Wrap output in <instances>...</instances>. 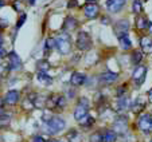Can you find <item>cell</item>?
Here are the masks:
<instances>
[{
    "mask_svg": "<svg viewBox=\"0 0 152 142\" xmlns=\"http://www.w3.org/2000/svg\"><path fill=\"white\" fill-rule=\"evenodd\" d=\"M4 55H6V50H3V49H0V58H3Z\"/></svg>",
    "mask_w": 152,
    "mask_h": 142,
    "instance_id": "f35d334b",
    "label": "cell"
},
{
    "mask_svg": "<svg viewBox=\"0 0 152 142\" xmlns=\"http://www.w3.org/2000/svg\"><path fill=\"white\" fill-rule=\"evenodd\" d=\"M148 26H149V22L145 19L144 16L139 15L137 19H136V27L139 30H148Z\"/></svg>",
    "mask_w": 152,
    "mask_h": 142,
    "instance_id": "44dd1931",
    "label": "cell"
},
{
    "mask_svg": "<svg viewBox=\"0 0 152 142\" xmlns=\"http://www.w3.org/2000/svg\"><path fill=\"white\" fill-rule=\"evenodd\" d=\"M129 30V22L128 20H118L117 23L115 24V34L117 35L118 38L123 36V35H126V32H128Z\"/></svg>",
    "mask_w": 152,
    "mask_h": 142,
    "instance_id": "30bf717a",
    "label": "cell"
},
{
    "mask_svg": "<svg viewBox=\"0 0 152 142\" xmlns=\"http://www.w3.org/2000/svg\"><path fill=\"white\" fill-rule=\"evenodd\" d=\"M4 4H6V1H4V0H0V8L4 7Z\"/></svg>",
    "mask_w": 152,
    "mask_h": 142,
    "instance_id": "ab89813d",
    "label": "cell"
},
{
    "mask_svg": "<svg viewBox=\"0 0 152 142\" xmlns=\"http://www.w3.org/2000/svg\"><path fill=\"white\" fill-rule=\"evenodd\" d=\"M32 142H46V141H45V138H43V137H40V135H35L34 138H32Z\"/></svg>",
    "mask_w": 152,
    "mask_h": 142,
    "instance_id": "e575fe53",
    "label": "cell"
},
{
    "mask_svg": "<svg viewBox=\"0 0 152 142\" xmlns=\"http://www.w3.org/2000/svg\"><path fill=\"white\" fill-rule=\"evenodd\" d=\"M141 59H143V52L139 51V50L133 51V54H132V63L133 64H139V63L141 62Z\"/></svg>",
    "mask_w": 152,
    "mask_h": 142,
    "instance_id": "83f0119b",
    "label": "cell"
},
{
    "mask_svg": "<svg viewBox=\"0 0 152 142\" xmlns=\"http://www.w3.org/2000/svg\"><path fill=\"white\" fill-rule=\"evenodd\" d=\"M67 142H81L82 141V137H81V134L78 133L77 130H70L69 133H67Z\"/></svg>",
    "mask_w": 152,
    "mask_h": 142,
    "instance_id": "7402d4cb",
    "label": "cell"
},
{
    "mask_svg": "<svg viewBox=\"0 0 152 142\" xmlns=\"http://www.w3.org/2000/svg\"><path fill=\"white\" fill-rule=\"evenodd\" d=\"M8 64L10 70H20L22 68V60L15 51H11L8 54Z\"/></svg>",
    "mask_w": 152,
    "mask_h": 142,
    "instance_id": "9c48e42d",
    "label": "cell"
},
{
    "mask_svg": "<svg viewBox=\"0 0 152 142\" xmlns=\"http://www.w3.org/2000/svg\"><path fill=\"white\" fill-rule=\"evenodd\" d=\"M88 1H90V3H93V1H94V0H88Z\"/></svg>",
    "mask_w": 152,
    "mask_h": 142,
    "instance_id": "ee69618b",
    "label": "cell"
},
{
    "mask_svg": "<svg viewBox=\"0 0 152 142\" xmlns=\"http://www.w3.org/2000/svg\"><path fill=\"white\" fill-rule=\"evenodd\" d=\"M80 123L83 126V128H90V126L94 123V118H93V117H90L89 114H88L85 118H82V120L80 121Z\"/></svg>",
    "mask_w": 152,
    "mask_h": 142,
    "instance_id": "4316f807",
    "label": "cell"
},
{
    "mask_svg": "<svg viewBox=\"0 0 152 142\" xmlns=\"http://www.w3.org/2000/svg\"><path fill=\"white\" fill-rule=\"evenodd\" d=\"M26 19H27V15L26 14H22V16L19 17V20H18V23H16V27H18V28H20V27L23 26V23L26 22Z\"/></svg>",
    "mask_w": 152,
    "mask_h": 142,
    "instance_id": "1f68e13d",
    "label": "cell"
},
{
    "mask_svg": "<svg viewBox=\"0 0 152 142\" xmlns=\"http://www.w3.org/2000/svg\"><path fill=\"white\" fill-rule=\"evenodd\" d=\"M117 111H124V110H126V109L131 106V101H129V98L126 97V95H124V97H120L118 98V101H117Z\"/></svg>",
    "mask_w": 152,
    "mask_h": 142,
    "instance_id": "e0dca14e",
    "label": "cell"
},
{
    "mask_svg": "<svg viewBox=\"0 0 152 142\" xmlns=\"http://www.w3.org/2000/svg\"><path fill=\"white\" fill-rule=\"evenodd\" d=\"M148 30H149V32H152V23L149 22V26H148Z\"/></svg>",
    "mask_w": 152,
    "mask_h": 142,
    "instance_id": "b9f144b4",
    "label": "cell"
},
{
    "mask_svg": "<svg viewBox=\"0 0 152 142\" xmlns=\"http://www.w3.org/2000/svg\"><path fill=\"white\" fill-rule=\"evenodd\" d=\"M78 3H77V0H70L69 3H67V7L69 8H74V7H77Z\"/></svg>",
    "mask_w": 152,
    "mask_h": 142,
    "instance_id": "836d02e7",
    "label": "cell"
},
{
    "mask_svg": "<svg viewBox=\"0 0 152 142\" xmlns=\"http://www.w3.org/2000/svg\"><path fill=\"white\" fill-rule=\"evenodd\" d=\"M10 120H11L10 115H7V114H1V115H0V129L4 128L6 125H8Z\"/></svg>",
    "mask_w": 152,
    "mask_h": 142,
    "instance_id": "4dcf8cb0",
    "label": "cell"
},
{
    "mask_svg": "<svg viewBox=\"0 0 152 142\" xmlns=\"http://www.w3.org/2000/svg\"><path fill=\"white\" fill-rule=\"evenodd\" d=\"M117 78H118V75L116 74V72H110V71H106V72H104V74H101V77H100V80L102 83H113V82H116L117 80Z\"/></svg>",
    "mask_w": 152,
    "mask_h": 142,
    "instance_id": "4fadbf2b",
    "label": "cell"
},
{
    "mask_svg": "<svg viewBox=\"0 0 152 142\" xmlns=\"http://www.w3.org/2000/svg\"><path fill=\"white\" fill-rule=\"evenodd\" d=\"M7 105H15V103L19 101V91L16 90H10L6 94V98H4Z\"/></svg>",
    "mask_w": 152,
    "mask_h": 142,
    "instance_id": "7c38bea8",
    "label": "cell"
},
{
    "mask_svg": "<svg viewBox=\"0 0 152 142\" xmlns=\"http://www.w3.org/2000/svg\"><path fill=\"white\" fill-rule=\"evenodd\" d=\"M88 110H89V101L86 99V98H81L77 107L74 110V118L80 122L82 118H85L88 115Z\"/></svg>",
    "mask_w": 152,
    "mask_h": 142,
    "instance_id": "3957f363",
    "label": "cell"
},
{
    "mask_svg": "<svg viewBox=\"0 0 152 142\" xmlns=\"http://www.w3.org/2000/svg\"><path fill=\"white\" fill-rule=\"evenodd\" d=\"M55 47L58 49V51L61 54L66 55L69 54L70 49H72V39H70L69 34H59L57 38H55Z\"/></svg>",
    "mask_w": 152,
    "mask_h": 142,
    "instance_id": "7a4b0ae2",
    "label": "cell"
},
{
    "mask_svg": "<svg viewBox=\"0 0 152 142\" xmlns=\"http://www.w3.org/2000/svg\"><path fill=\"white\" fill-rule=\"evenodd\" d=\"M37 68H38L39 71H42V72H46V71L50 68V63L47 62L46 59L38 60V62H37Z\"/></svg>",
    "mask_w": 152,
    "mask_h": 142,
    "instance_id": "d4e9b609",
    "label": "cell"
},
{
    "mask_svg": "<svg viewBox=\"0 0 152 142\" xmlns=\"http://www.w3.org/2000/svg\"><path fill=\"white\" fill-rule=\"evenodd\" d=\"M0 49H3V38L0 36Z\"/></svg>",
    "mask_w": 152,
    "mask_h": 142,
    "instance_id": "60d3db41",
    "label": "cell"
},
{
    "mask_svg": "<svg viewBox=\"0 0 152 142\" xmlns=\"http://www.w3.org/2000/svg\"><path fill=\"white\" fill-rule=\"evenodd\" d=\"M126 0H106V8L108 11L112 12V14H116V12L121 11L125 6Z\"/></svg>",
    "mask_w": 152,
    "mask_h": 142,
    "instance_id": "ba28073f",
    "label": "cell"
},
{
    "mask_svg": "<svg viewBox=\"0 0 152 142\" xmlns=\"http://www.w3.org/2000/svg\"><path fill=\"white\" fill-rule=\"evenodd\" d=\"M118 42H120V46L123 50H129L132 47V43H131V39L128 38V35H123V36L118 38Z\"/></svg>",
    "mask_w": 152,
    "mask_h": 142,
    "instance_id": "603a6c76",
    "label": "cell"
},
{
    "mask_svg": "<svg viewBox=\"0 0 152 142\" xmlns=\"http://www.w3.org/2000/svg\"><path fill=\"white\" fill-rule=\"evenodd\" d=\"M83 14H85V16L88 17V19H94L98 15V6L94 3L86 4L85 8H83Z\"/></svg>",
    "mask_w": 152,
    "mask_h": 142,
    "instance_id": "8fae6325",
    "label": "cell"
},
{
    "mask_svg": "<svg viewBox=\"0 0 152 142\" xmlns=\"http://www.w3.org/2000/svg\"><path fill=\"white\" fill-rule=\"evenodd\" d=\"M55 47V39H53V38H49V39H46V42H45V51H50L51 49H54Z\"/></svg>",
    "mask_w": 152,
    "mask_h": 142,
    "instance_id": "f546056e",
    "label": "cell"
},
{
    "mask_svg": "<svg viewBox=\"0 0 152 142\" xmlns=\"http://www.w3.org/2000/svg\"><path fill=\"white\" fill-rule=\"evenodd\" d=\"M7 24H8V22L7 20H4V19H0V31L1 30H4L7 27Z\"/></svg>",
    "mask_w": 152,
    "mask_h": 142,
    "instance_id": "d6a6232c",
    "label": "cell"
},
{
    "mask_svg": "<svg viewBox=\"0 0 152 142\" xmlns=\"http://www.w3.org/2000/svg\"><path fill=\"white\" fill-rule=\"evenodd\" d=\"M140 46L145 54H151L152 52V39L149 36H143L140 39Z\"/></svg>",
    "mask_w": 152,
    "mask_h": 142,
    "instance_id": "9a60e30c",
    "label": "cell"
},
{
    "mask_svg": "<svg viewBox=\"0 0 152 142\" xmlns=\"http://www.w3.org/2000/svg\"><path fill=\"white\" fill-rule=\"evenodd\" d=\"M139 129L144 133H149L152 130V115L149 114H143L139 118Z\"/></svg>",
    "mask_w": 152,
    "mask_h": 142,
    "instance_id": "8992f818",
    "label": "cell"
},
{
    "mask_svg": "<svg viewBox=\"0 0 152 142\" xmlns=\"http://www.w3.org/2000/svg\"><path fill=\"white\" fill-rule=\"evenodd\" d=\"M126 128H128V120H126V117L125 115L117 117V120L113 123V131L123 134L126 131Z\"/></svg>",
    "mask_w": 152,
    "mask_h": 142,
    "instance_id": "52a82bcc",
    "label": "cell"
},
{
    "mask_svg": "<svg viewBox=\"0 0 152 142\" xmlns=\"http://www.w3.org/2000/svg\"><path fill=\"white\" fill-rule=\"evenodd\" d=\"M141 9H143V3H141V0H133V3H132L133 14L140 15L141 14Z\"/></svg>",
    "mask_w": 152,
    "mask_h": 142,
    "instance_id": "484cf974",
    "label": "cell"
},
{
    "mask_svg": "<svg viewBox=\"0 0 152 142\" xmlns=\"http://www.w3.org/2000/svg\"><path fill=\"white\" fill-rule=\"evenodd\" d=\"M49 142H58V141H49Z\"/></svg>",
    "mask_w": 152,
    "mask_h": 142,
    "instance_id": "f6af8a7d",
    "label": "cell"
},
{
    "mask_svg": "<svg viewBox=\"0 0 152 142\" xmlns=\"http://www.w3.org/2000/svg\"><path fill=\"white\" fill-rule=\"evenodd\" d=\"M148 101H149V102L152 103V88H151V90L148 91Z\"/></svg>",
    "mask_w": 152,
    "mask_h": 142,
    "instance_id": "74e56055",
    "label": "cell"
},
{
    "mask_svg": "<svg viewBox=\"0 0 152 142\" xmlns=\"http://www.w3.org/2000/svg\"><path fill=\"white\" fill-rule=\"evenodd\" d=\"M117 135H116V131L113 130H106L104 134V142H116Z\"/></svg>",
    "mask_w": 152,
    "mask_h": 142,
    "instance_id": "cb8c5ba5",
    "label": "cell"
},
{
    "mask_svg": "<svg viewBox=\"0 0 152 142\" xmlns=\"http://www.w3.org/2000/svg\"><path fill=\"white\" fill-rule=\"evenodd\" d=\"M59 98L61 95H57V94H53L50 95L49 98H46V105L49 109H57L58 107V103H59Z\"/></svg>",
    "mask_w": 152,
    "mask_h": 142,
    "instance_id": "ac0fdd59",
    "label": "cell"
},
{
    "mask_svg": "<svg viewBox=\"0 0 152 142\" xmlns=\"http://www.w3.org/2000/svg\"><path fill=\"white\" fill-rule=\"evenodd\" d=\"M145 75H147V67L145 66H137L135 68L132 74V79L136 83V86H141L145 80Z\"/></svg>",
    "mask_w": 152,
    "mask_h": 142,
    "instance_id": "5b68a950",
    "label": "cell"
},
{
    "mask_svg": "<svg viewBox=\"0 0 152 142\" xmlns=\"http://www.w3.org/2000/svg\"><path fill=\"white\" fill-rule=\"evenodd\" d=\"M37 78H38V80L45 86H50L53 83V78L50 77V75H47L46 72H42V71H39V74H38Z\"/></svg>",
    "mask_w": 152,
    "mask_h": 142,
    "instance_id": "ffe728a7",
    "label": "cell"
},
{
    "mask_svg": "<svg viewBox=\"0 0 152 142\" xmlns=\"http://www.w3.org/2000/svg\"><path fill=\"white\" fill-rule=\"evenodd\" d=\"M144 1H147V0H144Z\"/></svg>",
    "mask_w": 152,
    "mask_h": 142,
    "instance_id": "bcb514c9",
    "label": "cell"
},
{
    "mask_svg": "<svg viewBox=\"0 0 152 142\" xmlns=\"http://www.w3.org/2000/svg\"><path fill=\"white\" fill-rule=\"evenodd\" d=\"M151 142H152V141H151Z\"/></svg>",
    "mask_w": 152,
    "mask_h": 142,
    "instance_id": "7dc6e473",
    "label": "cell"
},
{
    "mask_svg": "<svg viewBox=\"0 0 152 142\" xmlns=\"http://www.w3.org/2000/svg\"><path fill=\"white\" fill-rule=\"evenodd\" d=\"M77 47L81 51H86L92 47V38L88 32L81 31L77 36Z\"/></svg>",
    "mask_w": 152,
    "mask_h": 142,
    "instance_id": "277c9868",
    "label": "cell"
},
{
    "mask_svg": "<svg viewBox=\"0 0 152 142\" xmlns=\"http://www.w3.org/2000/svg\"><path fill=\"white\" fill-rule=\"evenodd\" d=\"M4 102H6V101H4L3 98H0V115H1V113H3V109H4Z\"/></svg>",
    "mask_w": 152,
    "mask_h": 142,
    "instance_id": "d590c367",
    "label": "cell"
},
{
    "mask_svg": "<svg viewBox=\"0 0 152 142\" xmlns=\"http://www.w3.org/2000/svg\"><path fill=\"white\" fill-rule=\"evenodd\" d=\"M144 109H145V101H144L143 98H137L132 105V111L135 114H139V113H141Z\"/></svg>",
    "mask_w": 152,
    "mask_h": 142,
    "instance_id": "d6986e66",
    "label": "cell"
},
{
    "mask_svg": "<svg viewBox=\"0 0 152 142\" xmlns=\"http://www.w3.org/2000/svg\"><path fill=\"white\" fill-rule=\"evenodd\" d=\"M30 4H35V0H30Z\"/></svg>",
    "mask_w": 152,
    "mask_h": 142,
    "instance_id": "7bdbcfd3",
    "label": "cell"
},
{
    "mask_svg": "<svg viewBox=\"0 0 152 142\" xmlns=\"http://www.w3.org/2000/svg\"><path fill=\"white\" fill-rule=\"evenodd\" d=\"M65 126H66V123H65V121L62 118H59V117H51L50 121H47L46 125H45V131L47 134H57L59 131H62L65 129Z\"/></svg>",
    "mask_w": 152,
    "mask_h": 142,
    "instance_id": "6da1fadb",
    "label": "cell"
},
{
    "mask_svg": "<svg viewBox=\"0 0 152 142\" xmlns=\"http://www.w3.org/2000/svg\"><path fill=\"white\" fill-rule=\"evenodd\" d=\"M89 142H104V135L100 131H96L90 135V141Z\"/></svg>",
    "mask_w": 152,
    "mask_h": 142,
    "instance_id": "f1b7e54d",
    "label": "cell"
},
{
    "mask_svg": "<svg viewBox=\"0 0 152 142\" xmlns=\"http://www.w3.org/2000/svg\"><path fill=\"white\" fill-rule=\"evenodd\" d=\"M14 8L16 9V11H20V8H22V7H20V1H15V3H14Z\"/></svg>",
    "mask_w": 152,
    "mask_h": 142,
    "instance_id": "8d00e7d4",
    "label": "cell"
},
{
    "mask_svg": "<svg viewBox=\"0 0 152 142\" xmlns=\"http://www.w3.org/2000/svg\"><path fill=\"white\" fill-rule=\"evenodd\" d=\"M77 24H78L77 19L69 16V17H66V20H65V23H63V30L67 31V32H70V31H73V30L77 28Z\"/></svg>",
    "mask_w": 152,
    "mask_h": 142,
    "instance_id": "2e32d148",
    "label": "cell"
},
{
    "mask_svg": "<svg viewBox=\"0 0 152 142\" xmlns=\"http://www.w3.org/2000/svg\"><path fill=\"white\" fill-rule=\"evenodd\" d=\"M85 80H86V77L82 72H73L72 78H70V83L73 86H81L85 83Z\"/></svg>",
    "mask_w": 152,
    "mask_h": 142,
    "instance_id": "5bb4252c",
    "label": "cell"
}]
</instances>
